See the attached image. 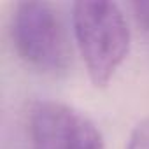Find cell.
Instances as JSON below:
<instances>
[{
  "mask_svg": "<svg viewBox=\"0 0 149 149\" xmlns=\"http://www.w3.org/2000/svg\"><path fill=\"white\" fill-rule=\"evenodd\" d=\"M74 35L91 83L105 86L130 51V28L114 2H77L72 11Z\"/></svg>",
  "mask_w": 149,
  "mask_h": 149,
  "instance_id": "6da1fadb",
  "label": "cell"
},
{
  "mask_svg": "<svg viewBox=\"0 0 149 149\" xmlns=\"http://www.w3.org/2000/svg\"><path fill=\"white\" fill-rule=\"evenodd\" d=\"M13 40L18 54L44 74H63L72 61L65 23L49 2H18L13 13Z\"/></svg>",
  "mask_w": 149,
  "mask_h": 149,
  "instance_id": "7a4b0ae2",
  "label": "cell"
},
{
  "mask_svg": "<svg viewBox=\"0 0 149 149\" xmlns=\"http://www.w3.org/2000/svg\"><path fill=\"white\" fill-rule=\"evenodd\" d=\"M28 132L32 149H104V137L86 114L54 100L33 104Z\"/></svg>",
  "mask_w": 149,
  "mask_h": 149,
  "instance_id": "3957f363",
  "label": "cell"
},
{
  "mask_svg": "<svg viewBox=\"0 0 149 149\" xmlns=\"http://www.w3.org/2000/svg\"><path fill=\"white\" fill-rule=\"evenodd\" d=\"M126 149H149V118L133 128Z\"/></svg>",
  "mask_w": 149,
  "mask_h": 149,
  "instance_id": "277c9868",
  "label": "cell"
},
{
  "mask_svg": "<svg viewBox=\"0 0 149 149\" xmlns=\"http://www.w3.org/2000/svg\"><path fill=\"white\" fill-rule=\"evenodd\" d=\"M132 9L139 25L144 26V30L149 33V2H135L132 4Z\"/></svg>",
  "mask_w": 149,
  "mask_h": 149,
  "instance_id": "5b68a950",
  "label": "cell"
}]
</instances>
